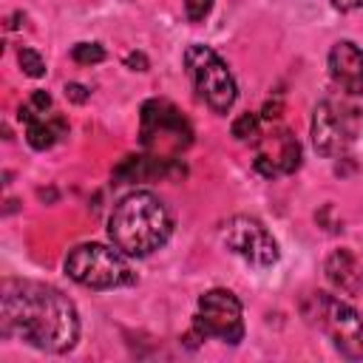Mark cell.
<instances>
[{"label": "cell", "mask_w": 363, "mask_h": 363, "mask_svg": "<svg viewBox=\"0 0 363 363\" xmlns=\"http://www.w3.org/2000/svg\"><path fill=\"white\" fill-rule=\"evenodd\" d=\"M255 170L267 179L289 176L301 164V142L295 139L292 130H272L255 142Z\"/></svg>", "instance_id": "obj_10"}, {"label": "cell", "mask_w": 363, "mask_h": 363, "mask_svg": "<svg viewBox=\"0 0 363 363\" xmlns=\"http://www.w3.org/2000/svg\"><path fill=\"white\" fill-rule=\"evenodd\" d=\"M0 335L40 352L62 354L79 337V315L74 301L57 286L6 278L0 286Z\"/></svg>", "instance_id": "obj_1"}, {"label": "cell", "mask_w": 363, "mask_h": 363, "mask_svg": "<svg viewBox=\"0 0 363 363\" xmlns=\"http://www.w3.org/2000/svg\"><path fill=\"white\" fill-rule=\"evenodd\" d=\"M65 275L71 281H77L79 286L88 289H116V286H128L136 281L125 252L113 244H77L68 255H65Z\"/></svg>", "instance_id": "obj_4"}, {"label": "cell", "mask_w": 363, "mask_h": 363, "mask_svg": "<svg viewBox=\"0 0 363 363\" xmlns=\"http://www.w3.org/2000/svg\"><path fill=\"white\" fill-rule=\"evenodd\" d=\"M65 96L71 99V102H77V105H82L88 96H91V91L85 88V85H79V82H68L65 85Z\"/></svg>", "instance_id": "obj_18"}, {"label": "cell", "mask_w": 363, "mask_h": 363, "mask_svg": "<svg viewBox=\"0 0 363 363\" xmlns=\"http://www.w3.org/2000/svg\"><path fill=\"white\" fill-rule=\"evenodd\" d=\"M71 57L79 65H94V62H102L105 60V48L99 43H77L71 48Z\"/></svg>", "instance_id": "obj_15"}, {"label": "cell", "mask_w": 363, "mask_h": 363, "mask_svg": "<svg viewBox=\"0 0 363 363\" xmlns=\"http://www.w3.org/2000/svg\"><path fill=\"white\" fill-rule=\"evenodd\" d=\"M125 65L133 68V71H147V57L142 51H133V54L125 57Z\"/></svg>", "instance_id": "obj_20"}, {"label": "cell", "mask_w": 363, "mask_h": 363, "mask_svg": "<svg viewBox=\"0 0 363 363\" xmlns=\"http://www.w3.org/2000/svg\"><path fill=\"white\" fill-rule=\"evenodd\" d=\"M281 113V102H267L264 105V119H275Z\"/></svg>", "instance_id": "obj_22"}, {"label": "cell", "mask_w": 363, "mask_h": 363, "mask_svg": "<svg viewBox=\"0 0 363 363\" xmlns=\"http://www.w3.org/2000/svg\"><path fill=\"white\" fill-rule=\"evenodd\" d=\"M301 312L309 326L320 329L329 337L335 352L349 360L363 357V320L354 306L329 292H309L301 301Z\"/></svg>", "instance_id": "obj_3"}, {"label": "cell", "mask_w": 363, "mask_h": 363, "mask_svg": "<svg viewBox=\"0 0 363 363\" xmlns=\"http://www.w3.org/2000/svg\"><path fill=\"white\" fill-rule=\"evenodd\" d=\"M213 9V0H184V14L190 23H201Z\"/></svg>", "instance_id": "obj_17"}, {"label": "cell", "mask_w": 363, "mask_h": 363, "mask_svg": "<svg viewBox=\"0 0 363 363\" xmlns=\"http://www.w3.org/2000/svg\"><path fill=\"white\" fill-rule=\"evenodd\" d=\"M34 111H40V113H45L48 108H51V96L45 94V91H34L31 94V102H28Z\"/></svg>", "instance_id": "obj_19"}, {"label": "cell", "mask_w": 363, "mask_h": 363, "mask_svg": "<svg viewBox=\"0 0 363 363\" xmlns=\"http://www.w3.org/2000/svg\"><path fill=\"white\" fill-rule=\"evenodd\" d=\"M332 6H337L340 11H352V9H360L363 0H332Z\"/></svg>", "instance_id": "obj_21"}, {"label": "cell", "mask_w": 363, "mask_h": 363, "mask_svg": "<svg viewBox=\"0 0 363 363\" xmlns=\"http://www.w3.org/2000/svg\"><path fill=\"white\" fill-rule=\"evenodd\" d=\"M142 147L153 159L173 162L179 150L193 142L187 119L164 99H150L142 105Z\"/></svg>", "instance_id": "obj_6"}, {"label": "cell", "mask_w": 363, "mask_h": 363, "mask_svg": "<svg viewBox=\"0 0 363 363\" xmlns=\"http://www.w3.org/2000/svg\"><path fill=\"white\" fill-rule=\"evenodd\" d=\"M17 62H20L23 74H28V77H34V79L45 74V60H43L34 48H20V51H17Z\"/></svg>", "instance_id": "obj_16"}, {"label": "cell", "mask_w": 363, "mask_h": 363, "mask_svg": "<svg viewBox=\"0 0 363 363\" xmlns=\"http://www.w3.org/2000/svg\"><path fill=\"white\" fill-rule=\"evenodd\" d=\"M233 136L238 142H258L261 139V119L258 113H241L235 122H233Z\"/></svg>", "instance_id": "obj_14"}, {"label": "cell", "mask_w": 363, "mask_h": 363, "mask_svg": "<svg viewBox=\"0 0 363 363\" xmlns=\"http://www.w3.org/2000/svg\"><path fill=\"white\" fill-rule=\"evenodd\" d=\"M20 122H26V139L34 150H45L54 142H60L68 130L62 116H45L40 111H34L31 105H20Z\"/></svg>", "instance_id": "obj_12"}, {"label": "cell", "mask_w": 363, "mask_h": 363, "mask_svg": "<svg viewBox=\"0 0 363 363\" xmlns=\"http://www.w3.org/2000/svg\"><path fill=\"white\" fill-rule=\"evenodd\" d=\"M173 233V218L156 193L133 190L113 207L108 218L111 241L130 258H145L167 244Z\"/></svg>", "instance_id": "obj_2"}, {"label": "cell", "mask_w": 363, "mask_h": 363, "mask_svg": "<svg viewBox=\"0 0 363 363\" xmlns=\"http://www.w3.org/2000/svg\"><path fill=\"white\" fill-rule=\"evenodd\" d=\"M357 136V111L343 105V102H332L323 99L315 105L312 113V145L318 153L323 156H343L352 142Z\"/></svg>", "instance_id": "obj_9"}, {"label": "cell", "mask_w": 363, "mask_h": 363, "mask_svg": "<svg viewBox=\"0 0 363 363\" xmlns=\"http://www.w3.org/2000/svg\"><path fill=\"white\" fill-rule=\"evenodd\" d=\"M184 71L196 88V94L216 111L227 113L238 96L235 77L227 68V62L204 43H190L184 48Z\"/></svg>", "instance_id": "obj_5"}, {"label": "cell", "mask_w": 363, "mask_h": 363, "mask_svg": "<svg viewBox=\"0 0 363 363\" xmlns=\"http://www.w3.org/2000/svg\"><path fill=\"white\" fill-rule=\"evenodd\" d=\"M193 329H199L204 337H218L230 346L241 343V337H244L241 301L230 289H207L199 298V312L193 318Z\"/></svg>", "instance_id": "obj_8"}, {"label": "cell", "mask_w": 363, "mask_h": 363, "mask_svg": "<svg viewBox=\"0 0 363 363\" xmlns=\"http://www.w3.org/2000/svg\"><path fill=\"white\" fill-rule=\"evenodd\" d=\"M221 241L224 247L238 255L241 261H247L250 267L267 269L278 261V241L272 238V233L252 216H233L221 224Z\"/></svg>", "instance_id": "obj_7"}, {"label": "cell", "mask_w": 363, "mask_h": 363, "mask_svg": "<svg viewBox=\"0 0 363 363\" xmlns=\"http://www.w3.org/2000/svg\"><path fill=\"white\" fill-rule=\"evenodd\" d=\"M326 278L335 289L346 292V295H357L363 289V267L357 264L352 250H335L326 258Z\"/></svg>", "instance_id": "obj_13"}, {"label": "cell", "mask_w": 363, "mask_h": 363, "mask_svg": "<svg viewBox=\"0 0 363 363\" xmlns=\"http://www.w3.org/2000/svg\"><path fill=\"white\" fill-rule=\"evenodd\" d=\"M329 74L346 94H363V48L352 40H337L329 51Z\"/></svg>", "instance_id": "obj_11"}]
</instances>
